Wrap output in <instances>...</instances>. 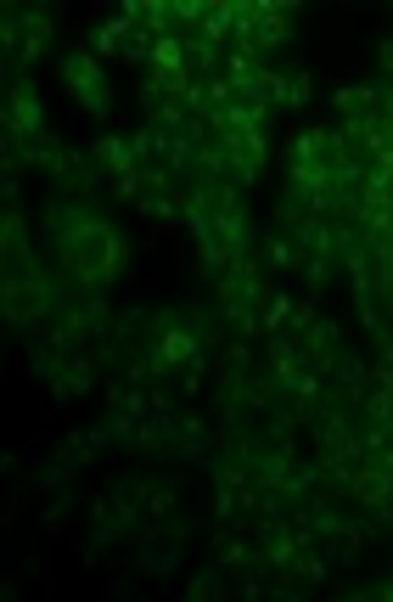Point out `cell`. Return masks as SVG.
I'll use <instances>...</instances> for the list:
<instances>
[{
    "label": "cell",
    "instance_id": "cell-37",
    "mask_svg": "<svg viewBox=\"0 0 393 602\" xmlns=\"http://www.w3.org/2000/svg\"><path fill=\"white\" fill-rule=\"evenodd\" d=\"M387 136H393V130H387Z\"/></svg>",
    "mask_w": 393,
    "mask_h": 602
},
{
    "label": "cell",
    "instance_id": "cell-34",
    "mask_svg": "<svg viewBox=\"0 0 393 602\" xmlns=\"http://www.w3.org/2000/svg\"><path fill=\"white\" fill-rule=\"evenodd\" d=\"M376 79L393 84V34H382V46H376Z\"/></svg>",
    "mask_w": 393,
    "mask_h": 602
},
{
    "label": "cell",
    "instance_id": "cell-36",
    "mask_svg": "<svg viewBox=\"0 0 393 602\" xmlns=\"http://www.w3.org/2000/svg\"><path fill=\"white\" fill-rule=\"evenodd\" d=\"M382 242H393V214H387V231H382Z\"/></svg>",
    "mask_w": 393,
    "mask_h": 602
},
{
    "label": "cell",
    "instance_id": "cell-23",
    "mask_svg": "<svg viewBox=\"0 0 393 602\" xmlns=\"http://www.w3.org/2000/svg\"><path fill=\"white\" fill-rule=\"evenodd\" d=\"M95 378H102V367H95V355H90V350L68 355V378H62V394H57V405H68V400H84V394H95Z\"/></svg>",
    "mask_w": 393,
    "mask_h": 602
},
{
    "label": "cell",
    "instance_id": "cell-12",
    "mask_svg": "<svg viewBox=\"0 0 393 602\" xmlns=\"http://www.w3.org/2000/svg\"><path fill=\"white\" fill-rule=\"evenodd\" d=\"M310 163H332V124H310L286 141L281 169H310Z\"/></svg>",
    "mask_w": 393,
    "mask_h": 602
},
{
    "label": "cell",
    "instance_id": "cell-1",
    "mask_svg": "<svg viewBox=\"0 0 393 602\" xmlns=\"http://www.w3.org/2000/svg\"><path fill=\"white\" fill-rule=\"evenodd\" d=\"M40 231H46L57 271L79 293H113L141 253L135 237L108 214V203H84V198H46Z\"/></svg>",
    "mask_w": 393,
    "mask_h": 602
},
{
    "label": "cell",
    "instance_id": "cell-25",
    "mask_svg": "<svg viewBox=\"0 0 393 602\" xmlns=\"http://www.w3.org/2000/svg\"><path fill=\"white\" fill-rule=\"evenodd\" d=\"M332 596H343V602H393V563L382 569V574H371V580H360V585H332Z\"/></svg>",
    "mask_w": 393,
    "mask_h": 602
},
{
    "label": "cell",
    "instance_id": "cell-27",
    "mask_svg": "<svg viewBox=\"0 0 393 602\" xmlns=\"http://www.w3.org/2000/svg\"><path fill=\"white\" fill-rule=\"evenodd\" d=\"M292 310H299V299H292L286 288H275V293L264 299V310H259V321H264V338H270V332H286Z\"/></svg>",
    "mask_w": 393,
    "mask_h": 602
},
{
    "label": "cell",
    "instance_id": "cell-32",
    "mask_svg": "<svg viewBox=\"0 0 393 602\" xmlns=\"http://www.w3.org/2000/svg\"><path fill=\"white\" fill-rule=\"evenodd\" d=\"M315 102V73L310 68H292V113Z\"/></svg>",
    "mask_w": 393,
    "mask_h": 602
},
{
    "label": "cell",
    "instance_id": "cell-13",
    "mask_svg": "<svg viewBox=\"0 0 393 602\" xmlns=\"http://www.w3.org/2000/svg\"><path fill=\"white\" fill-rule=\"evenodd\" d=\"M286 411H292V422H299V428H310L326 411V378H315L304 367L299 378H292V389H286Z\"/></svg>",
    "mask_w": 393,
    "mask_h": 602
},
{
    "label": "cell",
    "instance_id": "cell-15",
    "mask_svg": "<svg viewBox=\"0 0 393 602\" xmlns=\"http://www.w3.org/2000/svg\"><path fill=\"white\" fill-rule=\"evenodd\" d=\"M264 372L281 383V389H292V378L304 372V355H299V338L292 332H270L264 338Z\"/></svg>",
    "mask_w": 393,
    "mask_h": 602
},
{
    "label": "cell",
    "instance_id": "cell-33",
    "mask_svg": "<svg viewBox=\"0 0 393 602\" xmlns=\"http://www.w3.org/2000/svg\"><path fill=\"white\" fill-rule=\"evenodd\" d=\"M68 506H73V490H57V501L46 506V530H57V524L68 519Z\"/></svg>",
    "mask_w": 393,
    "mask_h": 602
},
{
    "label": "cell",
    "instance_id": "cell-16",
    "mask_svg": "<svg viewBox=\"0 0 393 602\" xmlns=\"http://www.w3.org/2000/svg\"><path fill=\"white\" fill-rule=\"evenodd\" d=\"M113 501L124 512V524L141 530L147 524V501H152V473H119L113 479Z\"/></svg>",
    "mask_w": 393,
    "mask_h": 602
},
{
    "label": "cell",
    "instance_id": "cell-7",
    "mask_svg": "<svg viewBox=\"0 0 393 602\" xmlns=\"http://www.w3.org/2000/svg\"><path fill=\"white\" fill-rule=\"evenodd\" d=\"M108 187H113V181L102 175V169H95L90 147H68V152H62V169L46 181L51 198H84V203H108V198H102Z\"/></svg>",
    "mask_w": 393,
    "mask_h": 602
},
{
    "label": "cell",
    "instance_id": "cell-35",
    "mask_svg": "<svg viewBox=\"0 0 393 602\" xmlns=\"http://www.w3.org/2000/svg\"><path fill=\"white\" fill-rule=\"evenodd\" d=\"M382 113L393 119V84H387V91H382Z\"/></svg>",
    "mask_w": 393,
    "mask_h": 602
},
{
    "label": "cell",
    "instance_id": "cell-28",
    "mask_svg": "<svg viewBox=\"0 0 393 602\" xmlns=\"http://www.w3.org/2000/svg\"><path fill=\"white\" fill-rule=\"evenodd\" d=\"M180 512V484H169V479H152V501H147V524L152 519H174Z\"/></svg>",
    "mask_w": 393,
    "mask_h": 602
},
{
    "label": "cell",
    "instance_id": "cell-9",
    "mask_svg": "<svg viewBox=\"0 0 393 602\" xmlns=\"http://www.w3.org/2000/svg\"><path fill=\"white\" fill-rule=\"evenodd\" d=\"M135 530L124 524V512H119V501H113V484H102L95 490V501H90V546L95 552H113V546H124Z\"/></svg>",
    "mask_w": 393,
    "mask_h": 602
},
{
    "label": "cell",
    "instance_id": "cell-8",
    "mask_svg": "<svg viewBox=\"0 0 393 602\" xmlns=\"http://www.w3.org/2000/svg\"><path fill=\"white\" fill-rule=\"evenodd\" d=\"M0 271H7V277L40 271V248H34V237H29L23 203H7V214H0Z\"/></svg>",
    "mask_w": 393,
    "mask_h": 602
},
{
    "label": "cell",
    "instance_id": "cell-3",
    "mask_svg": "<svg viewBox=\"0 0 393 602\" xmlns=\"http://www.w3.org/2000/svg\"><path fill=\"white\" fill-rule=\"evenodd\" d=\"M68 299H79V288L57 265L51 271L40 265L29 277H7V288H0V315H7L12 332H29V327H51Z\"/></svg>",
    "mask_w": 393,
    "mask_h": 602
},
{
    "label": "cell",
    "instance_id": "cell-24",
    "mask_svg": "<svg viewBox=\"0 0 393 602\" xmlns=\"http://www.w3.org/2000/svg\"><path fill=\"white\" fill-rule=\"evenodd\" d=\"M225 591H231V574H225L220 563H209L196 580H185V585H180V596H185V602H214V596H225Z\"/></svg>",
    "mask_w": 393,
    "mask_h": 602
},
{
    "label": "cell",
    "instance_id": "cell-11",
    "mask_svg": "<svg viewBox=\"0 0 393 602\" xmlns=\"http://www.w3.org/2000/svg\"><path fill=\"white\" fill-rule=\"evenodd\" d=\"M299 355H304V367L315 372V378H326L332 383V372H337V355H343V327L337 321H315V332L299 343Z\"/></svg>",
    "mask_w": 393,
    "mask_h": 602
},
{
    "label": "cell",
    "instance_id": "cell-2",
    "mask_svg": "<svg viewBox=\"0 0 393 602\" xmlns=\"http://www.w3.org/2000/svg\"><path fill=\"white\" fill-rule=\"evenodd\" d=\"M68 18V7H7L0 12V51H7V79H29L51 46H57V23Z\"/></svg>",
    "mask_w": 393,
    "mask_h": 602
},
{
    "label": "cell",
    "instance_id": "cell-17",
    "mask_svg": "<svg viewBox=\"0 0 393 602\" xmlns=\"http://www.w3.org/2000/svg\"><path fill=\"white\" fill-rule=\"evenodd\" d=\"M209 552H214V563H220L225 574H242V569H253V563H259V558H253V535H248V530H220V524H214Z\"/></svg>",
    "mask_w": 393,
    "mask_h": 602
},
{
    "label": "cell",
    "instance_id": "cell-6",
    "mask_svg": "<svg viewBox=\"0 0 393 602\" xmlns=\"http://www.w3.org/2000/svg\"><path fill=\"white\" fill-rule=\"evenodd\" d=\"M46 130H51V119H46V102H40V84L12 79L7 102H0V141H29V136H46Z\"/></svg>",
    "mask_w": 393,
    "mask_h": 602
},
{
    "label": "cell",
    "instance_id": "cell-31",
    "mask_svg": "<svg viewBox=\"0 0 393 602\" xmlns=\"http://www.w3.org/2000/svg\"><path fill=\"white\" fill-rule=\"evenodd\" d=\"M124 62H130V68H141V73L152 68V34H147V29H135V34L124 40Z\"/></svg>",
    "mask_w": 393,
    "mask_h": 602
},
{
    "label": "cell",
    "instance_id": "cell-10",
    "mask_svg": "<svg viewBox=\"0 0 393 602\" xmlns=\"http://www.w3.org/2000/svg\"><path fill=\"white\" fill-rule=\"evenodd\" d=\"M169 440H174V456H185V462H203V456L220 445L214 422L196 417V411H174V417H169Z\"/></svg>",
    "mask_w": 393,
    "mask_h": 602
},
{
    "label": "cell",
    "instance_id": "cell-22",
    "mask_svg": "<svg viewBox=\"0 0 393 602\" xmlns=\"http://www.w3.org/2000/svg\"><path fill=\"white\" fill-rule=\"evenodd\" d=\"M382 91H387V79H349L343 91H337V119H349V113H376V108H382Z\"/></svg>",
    "mask_w": 393,
    "mask_h": 602
},
{
    "label": "cell",
    "instance_id": "cell-4",
    "mask_svg": "<svg viewBox=\"0 0 393 602\" xmlns=\"http://www.w3.org/2000/svg\"><path fill=\"white\" fill-rule=\"evenodd\" d=\"M185 546H191V519H185V512H174V519H152V524L135 530V569L152 574V580H169L180 569Z\"/></svg>",
    "mask_w": 393,
    "mask_h": 602
},
{
    "label": "cell",
    "instance_id": "cell-20",
    "mask_svg": "<svg viewBox=\"0 0 393 602\" xmlns=\"http://www.w3.org/2000/svg\"><path fill=\"white\" fill-rule=\"evenodd\" d=\"M29 372L51 389V400L62 394V378H68V350H57V343L51 338H40L34 343V350H29Z\"/></svg>",
    "mask_w": 393,
    "mask_h": 602
},
{
    "label": "cell",
    "instance_id": "cell-30",
    "mask_svg": "<svg viewBox=\"0 0 393 602\" xmlns=\"http://www.w3.org/2000/svg\"><path fill=\"white\" fill-rule=\"evenodd\" d=\"M315 321H321V310H315V299H299V310H292V321H286V332H292V338H299V343H304V338L315 332Z\"/></svg>",
    "mask_w": 393,
    "mask_h": 602
},
{
    "label": "cell",
    "instance_id": "cell-21",
    "mask_svg": "<svg viewBox=\"0 0 393 602\" xmlns=\"http://www.w3.org/2000/svg\"><path fill=\"white\" fill-rule=\"evenodd\" d=\"M264 68H270V62H264L259 51H248V46H225V51H220V68H214V73H220V79H231L236 91H242V84L264 79Z\"/></svg>",
    "mask_w": 393,
    "mask_h": 602
},
{
    "label": "cell",
    "instance_id": "cell-5",
    "mask_svg": "<svg viewBox=\"0 0 393 602\" xmlns=\"http://www.w3.org/2000/svg\"><path fill=\"white\" fill-rule=\"evenodd\" d=\"M62 84H68V97L90 113V119H113V79L102 68V57H90L84 46H73L62 57Z\"/></svg>",
    "mask_w": 393,
    "mask_h": 602
},
{
    "label": "cell",
    "instance_id": "cell-18",
    "mask_svg": "<svg viewBox=\"0 0 393 602\" xmlns=\"http://www.w3.org/2000/svg\"><path fill=\"white\" fill-rule=\"evenodd\" d=\"M130 34H135V29L113 12V18H102V23H90L79 46H84L90 57H102V62H108V57H124V40H130Z\"/></svg>",
    "mask_w": 393,
    "mask_h": 602
},
{
    "label": "cell",
    "instance_id": "cell-29",
    "mask_svg": "<svg viewBox=\"0 0 393 602\" xmlns=\"http://www.w3.org/2000/svg\"><path fill=\"white\" fill-rule=\"evenodd\" d=\"M332 271H337V260H304V265H299V277H304V288H310V299H321V293H326V282H332Z\"/></svg>",
    "mask_w": 393,
    "mask_h": 602
},
{
    "label": "cell",
    "instance_id": "cell-19",
    "mask_svg": "<svg viewBox=\"0 0 393 602\" xmlns=\"http://www.w3.org/2000/svg\"><path fill=\"white\" fill-rule=\"evenodd\" d=\"M253 248H259L264 271H275V277H299V265H304V260H299V242H292L286 231H264Z\"/></svg>",
    "mask_w": 393,
    "mask_h": 602
},
{
    "label": "cell",
    "instance_id": "cell-26",
    "mask_svg": "<svg viewBox=\"0 0 393 602\" xmlns=\"http://www.w3.org/2000/svg\"><path fill=\"white\" fill-rule=\"evenodd\" d=\"M292 574H299L304 585H326V574H332V552L315 541V546H299V558H292Z\"/></svg>",
    "mask_w": 393,
    "mask_h": 602
},
{
    "label": "cell",
    "instance_id": "cell-14",
    "mask_svg": "<svg viewBox=\"0 0 393 602\" xmlns=\"http://www.w3.org/2000/svg\"><path fill=\"white\" fill-rule=\"evenodd\" d=\"M90 158H95V169H102L108 181L130 175V169H135V147H130V130H108V136H95V141H90Z\"/></svg>",
    "mask_w": 393,
    "mask_h": 602
}]
</instances>
